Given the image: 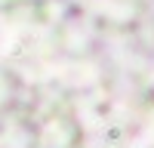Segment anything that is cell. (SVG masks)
Listing matches in <instances>:
<instances>
[{"instance_id":"1","label":"cell","mask_w":154,"mask_h":148,"mask_svg":"<svg viewBox=\"0 0 154 148\" xmlns=\"http://www.w3.org/2000/svg\"><path fill=\"white\" fill-rule=\"evenodd\" d=\"M0 148H154V0H0Z\"/></svg>"}]
</instances>
